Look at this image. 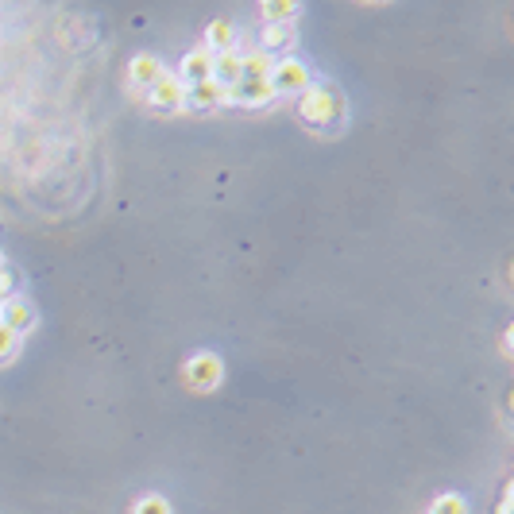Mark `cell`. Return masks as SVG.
Here are the masks:
<instances>
[{
  "mask_svg": "<svg viewBox=\"0 0 514 514\" xmlns=\"http://www.w3.org/2000/svg\"><path fill=\"white\" fill-rule=\"evenodd\" d=\"M298 113L302 120L310 124V128H329V124H337L344 116V101L337 89L329 86H306L302 89V105H298Z\"/></svg>",
  "mask_w": 514,
  "mask_h": 514,
  "instance_id": "obj_1",
  "label": "cell"
},
{
  "mask_svg": "<svg viewBox=\"0 0 514 514\" xmlns=\"http://www.w3.org/2000/svg\"><path fill=\"white\" fill-rule=\"evenodd\" d=\"M182 375H186V383H190L194 391H217L221 379H225V364H221V356H213V352H198V356L186 360Z\"/></svg>",
  "mask_w": 514,
  "mask_h": 514,
  "instance_id": "obj_2",
  "label": "cell"
},
{
  "mask_svg": "<svg viewBox=\"0 0 514 514\" xmlns=\"http://www.w3.org/2000/svg\"><path fill=\"white\" fill-rule=\"evenodd\" d=\"M267 86H271V93H302V89L310 86V70L298 58H283V62L271 66Z\"/></svg>",
  "mask_w": 514,
  "mask_h": 514,
  "instance_id": "obj_3",
  "label": "cell"
},
{
  "mask_svg": "<svg viewBox=\"0 0 514 514\" xmlns=\"http://www.w3.org/2000/svg\"><path fill=\"white\" fill-rule=\"evenodd\" d=\"M0 325L12 333V337H24V333H31L35 329V310H31V302H24V298H4V306H0Z\"/></svg>",
  "mask_w": 514,
  "mask_h": 514,
  "instance_id": "obj_4",
  "label": "cell"
},
{
  "mask_svg": "<svg viewBox=\"0 0 514 514\" xmlns=\"http://www.w3.org/2000/svg\"><path fill=\"white\" fill-rule=\"evenodd\" d=\"M209 78H213V55L205 47H194L190 55L182 58V66H178V82L182 86H201Z\"/></svg>",
  "mask_w": 514,
  "mask_h": 514,
  "instance_id": "obj_5",
  "label": "cell"
},
{
  "mask_svg": "<svg viewBox=\"0 0 514 514\" xmlns=\"http://www.w3.org/2000/svg\"><path fill=\"white\" fill-rule=\"evenodd\" d=\"M167 74V66L159 62L155 55H136L132 58V66H128V82H132V93H147V89L155 86L159 78Z\"/></svg>",
  "mask_w": 514,
  "mask_h": 514,
  "instance_id": "obj_6",
  "label": "cell"
},
{
  "mask_svg": "<svg viewBox=\"0 0 514 514\" xmlns=\"http://www.w3.org/2000/svg\"><path fill=\"white\" fill-rule=\"evenodd\" d=\"M275 93L267 82H248V78H240L236 86L225 93V105H244V109H259V105H267Z\"/></svg>",
  "mask_w": 514,
  "mask_h": 514,
  "instance_id": "obj_7",
  "label": "cell"
},
{
  "mask_svg": "<svg viewBox=\"0 0 514 514\" xmlns=\"http://www.w3.org/2000/svg\"><path fill=\"white\" fill-rule=\"evenodd\" d=\"M182 97H186V86L178 82V74H171V70L147 89V101H151L155 109H182Z\"/></svg>",
  "mask_w": 514,
  "mask_h": 514,
  "instance_id": "obj_8",
  "label": "cell"
},
{
  "mask_svg": "<svg viewBox=\"0 0 514 514\" xmlns=\"http://www.w3.org/2000/svg\"><path fill=\"white\" fill-rule=\"evenodd\" d=\"M209 55H229L236 51V28H232L229 20H213L209 28H205V43H201Z\"/></svg>",
  "mask_w": 514,
  "mask_h": 514,
  "instance_id": "obj_9",
  "label": "cell"
},
{
  "mask_svg": "<svg viewBox=\"0 0 514 514\" xmlns=\"http://www.w3.org/2000/svg\"><path fill=\"white\" fill-rule=\"evenodd\" d=\"M225 105V89L217 82H201V86H186V97H182V109H217Z\"/></svg>",
  "mask_w": 514,
  "mask_h": 514,
  "instance_id": "obj_10",
  "label": "cell"
},
{
  "mask_svg": "<svg viewBox=\"0 0 514 514\" xmlns=\"http://www.w3.org/2000/svg\"><path fill=\"white\" fill-rule=\"evenodd\" d=\"M217 86L229 93L236 82H240V51H229V55H213V78Z\"/></svg>",
  "mask_w": 514,
  "mask_h": 514,
  "instance_id": "obj_11",
  "label": "cell"
},
{
  "mask_svg": "<svg viewBox=\"0 0 514 514\" xmlns=\"http://www.w3.org/2000/svg\"><path fill=\"white\" fill-rule=\"evenodd\" d=\"M290 43H294V24H267V28H263V47H259V51L267 55V51L290 47Z\"/></svg>",
  "mask_w": 514,
  "mask_h": 514,
  "instance_id": "obj_12",
  "label": "cell"
},
{
  "mask_svg": "<svg viewBox=\"0 0 514 514\" xmlns=\"http://www.w3.org/2000/svg\"><path fill=\"white\" fill-rule=\"evenodd\" d=\"M259 12H263V20H267V24H294V16H298L302 8H298V4H290V0H283V4H263Z\"/></svg>",
  "mask_w": 514,
  "mask_h": 514,
  "instance_id": "obj_13",
  "label": "cell"
},
{
  "mask_svg": "<svg viewBox=\"0 0 514 514\" xmlns=\"http://www.w3.org/2000/svg\"><path fill=\"white\" fill-rule=\"evenodd\" d=\"M132 514H171V507H167L163 495H143V499H136Z\"/></svg>",
  "mask_w": 514,
  "mask_h": 514,
  "instance_id": "obj_14",
  "label": "cell"
},
{
  "mask_svg": "<svg viewBox=\"0 0 514 514\" xmlns=\"http://www.w3.org/2000/svg\"><path fill=\"white\" fill-rule=\"evenodd\" d=\"M429 514H468V503H464V495H441Z\"/></svg>",
  "mask_w": 514,
  "mask_h": 514,
  "instance_id": "obj_15",
  "label": "cell"
},
{
  "mask_svg": "<svg viewBox=\"0 0 514 514\" xmlns=\"http://www.w3.org/2000/svg\"><path fill=\"white\" fill-rule=\"evenodd\" d=\"M16 344H20V337H12V333H8L4 325H0V364L16 356Z\"/></svg>",
  "mask_w": 514,
  "mask_h": 514,
  "instance_id": "obj_16",
  "label": "cell"
},
{
  "mask_svg": "<svg viewBox=\"0 0 514 514\" xmlns=\"http://www.w3.org/2000/svg\"><path fill=\"white\" fill-rule=\"evenodd\" d=\"M12 286H16L12 267H0V302H4V298H12Z\"/></svg>",
  "mask_w": 514,
  "mask_h": 514,
  "instance_id": "obj_17",
  "label": "cell"
},
{
  "mask_svg": "<svg viewBox=\"0 0 514 514\" xmlns=\"http://www.w3.org/2000/svg\"><path fill=\"white\" fill-rule=\"evenodd\" d=\"M499 514H511V484L503 487V499H499Z\"/></svg>",
  "mask_w": 514,
  "mask_h": 514,
  "instance_id": "obj_18",
  "label": "cell"
},
{
  "mask_svg": "<svg viewBox=\"0 0 514 514\" xmlns=\"http://www.w3.org/2000/svg\"><path fill=\"white\" fill-rule=\"evenodd\" d=\"M0 267H4V256H0Z\"/></svg>",
  "mask_w": 514,
  "mask_h": 514,
  "instance_id": "obj_19",
  "label": "cell"
},
{
  "mask_svg": "<svg viewBox=\"0 0 514 514\" xmlns=\"http://www.w3.org/2000/svg\"><path fill=\"white\" fill-rule=\"evenodd\" d=\"M0 306H4V302H0Z\"/></svg>",
  "mask_w": 514,
  "mask_h": 514,
  "instance_id": "obj_20",
  "label": "cell"
}]
</instances>
